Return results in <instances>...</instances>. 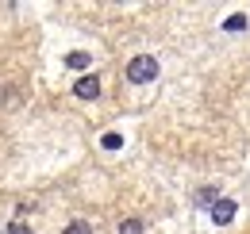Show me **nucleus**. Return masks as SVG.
I'll return each instance as SVG.
<instances>
[{
  "label": "nucleus",
  "instance_id": "1",
  "mask_svg": "<svg viewBox=\"0 0 250 234\" xmlns=\"http://www.w3.org/2000/svg\"><path fill=\"white\" fill-rule=\"evenodd\" d=\"M154 77H158V58L139 54V58L127 61V81H131V85H150Z\"/></svg>",
  "mask_w": 250,
  "mask_h": 234
},
{
  "label": "nucleus",
  "instance_id": "2",
  "mask_svg": "<svg viewBox=\"0 0 250 234\" xmlns=\"http://www.w3.org/2000/svg\"><path fill=\"white\" fill-rule=\"evenodd\" d=\"M73 96H77V100H96V96H100V77H93V73L81 77V81L73 85Z\"/></svg>",
  "mask_w": 250,
  "mask_h": 234
},
{
  "label": "nucleus",
  "instance_id": "3",
  "mask_svg": "<svg viewBox=\"0 0 250 234\" xmlns=\"http://www.w3.org/2000/svg\"><path fill=\"white\" fill-rule=\"evenodd\" d=\"M235 211H239L235 200H219V204L212 207V223H216V227H227V223L235 219Z\"/></svg>",
  "mask_w": 250,
  "mask_h": 234
},
{
  "label": "nucleus",
  "instance_id": "4",
  "mask_svg": "<svg viewBox=\"0 0 250 234\" xmlns=\"http://www.w3.org/2000/svg\"><path fill=\"white\" fill-rule=\"evenodd\" d=\"M216 204H219V192H216V188H212V184L196 192V207H216Z\"/></svg>",
  "mask_w": 250,
  "mask_h": 234
},
{
  "label": "nucleus",
  "instance_id": "5",
  "mask_svg": "<svg viewBox=\"0 0 250 234\" xmlns=\"http://www.w3.org/2000/svg\"><path fill=\"white\" fill-rule=\"evenodd\" d=\"M89 54H85V50H73V54H65V65H69V69H89Z\"/></svg>",
  "mask_w": 250,
  "mask_h": 234
},
{
  "label": "nucleus",
  "instance_id": "6",
  "mask_svg": "<svg viewBox=\"0 0 250 234\" xmlns=\"http://www.w3.org/2000/svg\"><path fill=\"white\" fill-rule=\"evenodd\" d=\"M120 234H143V219H135V215L124 219V223H120Z\"/></svg>",
  "mask_w": 250,
  "mask_h": 234
},
{
  "label": "nucleus",
  "instance_id": "7",
  "mask_svg": "<svg viewBox=\"0 0 250 234\" xmlns=\"http://www.w3.org/2000/svg\"><path fill=\"white\" fill-rule=\"evenodd\" d=\"M62 234H93V227H89L85 219H73V223H69V227H65Z\"/></svg>",
  "mask_w": 250,
  "mask_h": 234
},
{
  "label": "nucleus",
  "instance_id": "8",
  "mask_svg": "<svg viewBox=\"0 0 250 234\" xmlns=\"http://www.w3.org/2000/svg\"><path fill=\"white\" fill-rule=\"evenodd\" d=\"M223 31H247V16H231V20H223Z\"/></svg>",
  "mask_w": 250,
  "mask_h": 234
},
{
  "label": "nucleus",
  "instance_id": "9",
  "mask_svg": "<svg viewBox=\"0 0 250 234\" xmlns=\"http://www.w3.org/2000/svg\"><path fill=\"white\" fill-rule=\"evenodd\" d=\"M120 146H124V138H120L116 131H112V135H104V150H120Z\"/></svg>",
  "mask_w": 250,
  "mask_h": 234
},
{
  "label": "nucleus",
  "instance_id": "10",
  "mask_svg": "<svg viewBox=\"0 0 250 234\" xmlns=\"http://www.w3.org/2000/svg\"><path fill=\"white\" fill-rule=\"evenodd\" d=\"M8 234H31V227L23 219H16V223H8Z\"/></svg>",
  "mask_w": 250,
  "mask_h": 234
}]
</instances>
